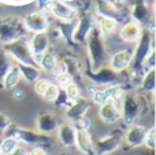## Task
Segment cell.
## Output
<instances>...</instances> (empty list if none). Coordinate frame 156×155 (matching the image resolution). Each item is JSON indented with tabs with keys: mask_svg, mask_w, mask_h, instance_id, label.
<instances>
[{
	"mask_svg": "<svg viewBox=\"0 0 156 155\" xmlns=\"http://www.w3.org/2000/svg\"><path fill=\"white\" fill-rule=\"evenodd\" d=\"M121 103L122 100H107L104 104H101L99 109V117L107 125L118 122L122 118L121 111Z\"/></svg>",
	"mask_w": 156,
	"mask_h": 155,
	"instance_id": "1",
	"label": "cell"
},
{
	"mask_svg": "<svg viewBox=\"0 0 156 155\" xmlns=\"http://www.w3.org/2000/svg\"><path fill=\"white\" fill-rule=\"evenodd\" d=\"M121 111H122V118L125 120V122L127 125H133L141 111V106L138 99L136 96H123L121 103Z\"/></svg>",
	"mask_w": 156,
	"mask_h": 155,
	"instance_id": "2",
	"label": "cell"
},
{
	"mask_svg": "<svg viewBox=\"0 0 156 155\" xmlns=\"http://www.w3.org/2000/svg\"><path fill=\"white\" fill-rule=\"evenodd\" d=\"M47 49H48V36L45 33L34 34V37L30 41L29 52H30V56H32V60L36 65H38V62L43 58V55L47 52Z\"/></svg>",
	"mask_w": 156,
	"mask_h": 155,
	"instance_id": "3",
	"label": "cell"
},
{
	"mask_svg": "<svg viewBox=\"0 0 156 155\" xmlns=\"http://www.w3.org/2000/svg\"><path fill=\"white\" fill-rule=\"evenodd\" d=\"M121 142H122V135L111 133V135H108V136L100 139L99 142L94 144V153H96V155L110 154L119 147Z\"/></svg>",
	"mask_w": 156,
	"mask_h": 155,
	"instance_id": "4",
	"label": "cell"
},
{
	"mask_svg": "<svg viewBox=\"0 0 156 155\" xmlns=\"http://www.w3.org/2000/svg\"><path fill=\"white\" fill-rule=\"evenodd\" d=\"M23 23L26 26V29H29L30 32H34V34L37 33H44L48 27V21L47 16L44 14L38 13V11H33L29 13L23 19Z\"/></svg>",
	"mask_w": 156,
	"mask_h": 155,
	"instance_id": "5",
	"label": "cell"
},
{
	"mask_svg": "<svg viewBox=\"0 0 156 155\" xmlns=\"http://www.w3.org/2000/svg\"><path fill=\"white\" fill-rule=\"evenodd\" d=\"M145 135H147V129L144 126L133 124V125L129 126L126 135H125V143L129 147H140V146L144 144Z\"/></svg>",
	"mask_w": 156,
	"mask_h": 155,
	"instance_id": "6",
	"label": "cell"
},
{
	"mask_svg": "<svg viewBox=\"0 0 156 155\" xmlns=\"http://www.w3.org/2000/svg\"><path fill=\"white\" fill-rule=\"evenodd\" d=\"M14 136L19 140V143H23V144H29V146H36V147H40V144H45L47 142H49V137L47 135L43 133H36L32 131H21L15 132Z\"/></svg>",
	"mask_w": 156,
	"mask_h": 155,
	"instance_id": "7",
	"label": "cell"
},
{
	"mask_svg": "<svg viewBox=\"0 0 156 155\" xmlns=\"http://www.w3.org/2000/svg\"><path fill=\"white\" fill-rule=\"evenodd\" d=\"M74 146L83 155H96L94 143L88 131H76V143H74Z\"/></svg>",
	"mask_w": 156,
	"mask_h": 155,
	"instance_id": "8",
	"label": "cell"
},
{
	"mask_svg": "<svg viewBox=\"0 0 156 155\" xmlns=\"http://www.w3.org/2000/svg\"><path fill=\"white\" fill-rule=\"evenodd\" d=\"M48 11L54 14L56 18L62 19V21H71L76 15L74 8H71L66 3L59 2V0H51L48 4Z\"/></svg>",
	"mask_w": 156,
	"mask_h": 155,
	"instance_id": "9",
	"label": "cell"
},
{
	"mask_svg": "<svg viewBox=\"0 0 156 155\" xmlns=\"http://www.w3.org/2000/svg\"><path fill=\"white\" fill-rule=\"evenodd\" d=\"M133 60V52L129 51V49H122V51H118L112 55L111 58V70L112 71H123L125 69H127L130 66Z\"/></svg>",
	"mask_w": 156,
	"mask_h": 155,
	"instance_id": "10",
	"label": "cell"
},
{
	"mask_svg": "<svg viewBox=\"0 0 156 155\" xmlns=\"http://www.w3.org/2000/svg\"><path fill=\"white\" fill-rule=\"evenodd\" d=\"M58 139L63 147H73L76 143V129L71 124L65 122L58 126Z\"/></svg>",
	"mask_w": 156,
	"mask_h": 155,
	"instance_id": "11",
	"label": "cell"
},
{
	"mask_svg": "<svg viewBox=\"0 0 156 155\" xmlns=\"http://www.w3.org/2000/svg\"><path fill=\"white\" fill-rule=\"evenodd\" d=\"M140 34H141V27L137 22H129L126 23L123 27H122L121 33V38L126 43H134L140 38Z\"/></svg>",
	"mask_w": 156,
	"mask_h": 155,
	"instance_id": "12",
	"label": "cell"
},
{
	"mask_svg": "<svg viewBox=\"0 0 156 155\" xmlns=\"http://www.w3.org/2000/svg\"><path fill=\"white\" fill-rule=\"evenodd\" d=\"M86 111H88V104L83 100H76V102H73V104L70 107H67L66 117L69 118V121H71L74 124L76 121L85 117Z\"/></svg>",
	"mask_w": 156,
	"mask_h": 155,
	"instance_id": "13",
	"label": "cell"
},
{
	"mask_svg": "<svg viewBox=\"0 0 156 155\" xmlns=\"http://www.w3.org/2000/svg\"><path fill=\"white\" fill-rule=\"evenodd\" d=\"M58 121L52 114H41L37 120V128L43 135H49L58 129Z\"/></svg>",
	"mask_w": 156,
	"mask_h": 155,
	"instance_id": "14",
	"label": "cell"
},
{
	"mask_svg": "<svg viewBox=\"0 0 156 155\" xmlns=\"http://www.w3.org/2000/svg\"><path fill=\"white\" fill-rule=\"evenodd\" d=\"M19 80H21V71H19L18 65H12V66H10L7 73L4 74L2 82H3V87H4L5 89L11 91L18 85Z\"/></svg>",
	"mask_w": 156,
	"mask_h": 155,
	"instance_id": "15",
	"label": "cell"
},
{
	"mask_svg": "<svg viewBox=\"0 0 156 155\" xmlns=\"http://www.w3.org/2000/svg\"><path fill=\"white\" fill-rule=\"evenodd\" d=\"M19 71H21V77H23L27 82L34 84L38 78H40V70L33 65H18Z\"/></svg>",
	"mask_w": 156,
	"mask_h": 155,
	"instance_id": "16",
	"label": "cell"
},
{
	"mask_svg": "<svg viewBox=\"0 0 156 155\" xmlns=\"http://www.w3.org/2000/svg\"><path fill=\"white\" fill-rule=\"evenodd\" d=\"M56 63H58L56 56H55L52 52L47 51L45 54L43 55V58L40 59V62H38V66H40L44 71L52 73V71H54V69H55V66H56Z\"/></svg>",
	"mask_w": 156,
	"mask_h": 155,
	"instance_id": "17",
	"label": "cell"
},
{
	"mask_svg": "<svg viewBox=\"0 0 156 155\" xmlns=\"http://www.w3.org/2000/svg\"><path fill=\"white\" fill-rule=\"evenodd\" d=\"M19 146V140L15 136H7L3 139V142L0 143V151L2 155H8L11 154L16 147Z\"/></svg>",
	"mask_w": 156,
	"mask_h": 155,
	"instance_id": "18",
	"label": "cell"
},
{
	"mask_svg": "<svg viewBox=\"0 0 156 155\" xmlns=\"http://www.w3.org/2000/svg\"><path fill=\"white\" fill-rule=\"evenodd\" d=\"M99 25H100V30L104 34H111L116 29V22L110 16H101L99 21Z\"/></svg>",
	"mask_w": 156,
	"mask_h": 155,
	"instance_id": "19",
	"label": "cell"
},
{
	"mask_svg": "<svg viewBox=\"0 0 156 155\" xmlns=\"http://www.w3.org/2000/svg\"><path fill=\"white\" fill-rule=\"evenodd\" d=\"M143 89L145 92L154 93L155 91V70H148L143 80Z\"/></svg>",
	"mask_w": 156,
	"mask_h": 155,
	"instance_id": "20",
	"label": "cell"
},
{
	"mask_svg": "<svg viewBox=\"0 0 156 155\" xmlns=\"http://www.w3.org/2000/svg\"><path fill=\"white\" fill-rule=\"evenodd\" d=\"M63 92H65L66 98L69 99L70 102H76L80 99V88H78V85L76 84V82H71V84H69L66 88H63Z\"/></svg>",
	"mask_w": 156,
	"mask_h": 155,
	"instance_id": "21",
	"label": "cell"
},
{
	"mask_svg": "<svg viewBox=\"0 0 156 155\" xmlns=\"http://www.w3.org/2000/svg\"><path fill=\"white\" fill-rule=\"evenodd\" d=\"M59 93H60V88L58 87L56 84H49L48 88H47V91H45V93L43 95V98L45 102L52 103V102H56Z\"/></svg>",
	"mask_w": 156,
	"mask_h": 155,
	"instance_id": "22",
	"label": "cell"
},
{
	"mask_svg": "<svg viewBox=\"0 0 156 155\" xmlns=\"http://www.w3.org/2000/svg\"><path fill=\"white\" fill-rule=\"evenodd\" d=\"M144 146H145L147 148H149L151 151H154V148H155V126H151L149 129H147Z\"/></svg>",
	"mask_w": 156,
	"mask_h": 155,
	"instance_id": "23",
	"label": "cell"
},
{
	"mask_svg": "<svg viewBox=\"0 0 156 155\" xmlns=\"http://www.w3.org/2000/svg\"><path fill=\"white\" fill-rule=\"evenodd\" d=\"M49 84H51V82H49L47 78H38L37 81L34 82V92L37 93V95L43 96L44 93H45V91H47V88H48Z\"/></svg>",
	"mask_w": 156,
	"mask_h": 155,
	"instance_id": "24",
	"label": "cell"
},
{
	"mask_svg": "<svg viewBox=\"0 0 156 155\" xmlns=\"http://www.w3.org/2000/svg\"><path fill=\"white\" fill-rule=\"evenodd\" d=\"M56 81H58V87L59 88H66L69 84H71L73 81V77L70 76L69 73H60L56 76Z\"/></svg>",
	"mask_w": 156,
	"mask_h": 155,
	"instance_id": "25",
	"label": "cell"
},
{
	"mask_svg": "<svg viewBox=\"0 0 156 155\" xmlns=\"http://www.w3.org/2000/svg\"><path fill=\"white\" fill-rule=\"evenodd\" d=\"M11 126V121L4 113H0V136L7 132V129Z\"/></svg>",
	"mask_w": 156,
	"mask_h": 155,
	"instance_id": "26",
	"label": "cell"
},
{
	"mask_svg": "<svg viewBox=\"0 0 156 155\" xmlns=\"http://www.w3.org/2000/svg\"><path fill=\"white\" fill-rule=\"evenodd\" d=\"M27 155H49V154L43 147H33L32 150L27 151Z\"/></svg>",
	"mask_w": 156,
	"mask_h": 155,
	"instance_id": "27",
	"label": "cell"
},
{
	"mask_svg": "<svg viewBox=\"0 0 156 155\" xmlns=\"http://www.w3.org/2000/svg\"><path fill=\"white\" fill-rule=\"evenodd\" d=\"M8 155H27V150H26V147H23V146L19 144L12 153L8 154Z\"/></svg>",
	"mask_w": 156,
	"mask_h": 155,
	"instance_id": "28",
	"label": "cell"
},
{
	"mask_svg": "<svg viewBox=\"0 0 156 155\" xmlns=\"http://www.w3.org/2000/svg\"><path fill=\"white\" fill-rule=\"evenodd\" d=\"M23 98H25L23 89H14V92H12V99L14 100H22Z\"/></svg>",
	"mask_w": 156,
	"mask_h": 155,
	"instance_id": "29",
	"label": "cell"
},
{
	"mask_svg": "<svg viewBox=\"0 0 156 155\" xmlns=\"http://www.w3.org/2000/svg\"><path fill=\"white\" fill-rule=\"evenodd\" d=\"M59 2H62V3H66V4H67L69 2H71V0H59Z\"/></svg>",
	"mask_w": 156,
	"mask_h": 155,
	"instance_id": "30",
	"label": "cell"
},
{
	"mask_svg": "<svg viewBox=\"0 0 156 155\" xmlns=\"http://www.w3.org/2000/svg\"><path fill=\"white\" fill-rule=\"evenodd\" d=\"M116 2H123V0H116Z\"/></svg>",
	"mask_w": 156,
	"mask_h": 155,
	"instance_id": "31",
	"label": "cell"
},
{
	"mask_svg": "<svg viewBox=\"0 0 156 155\" xmlns=\"http://www.w3.org/2000/svg\"><path fill=\"white\" fill-rule=\"evenodd\" d=\"M0 155H2V151H0Z\"/></svg>",
	"mask_w": 156,
	"mask_h": 155,
	"instance_id": "32",
	"label": "cell"
}]
</instances>
